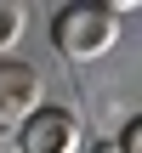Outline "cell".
<instances>
[{
    "label": "cell",
    "mask_w": 142,
    "mask_h": 153,
    "mask_svg": "<svg viewBox=\"0 0 142 153\" xmlns=\"http://www.w3.org/2000/svg\"><path fill=\"white\" fill-rule=\"evenodd\" d=\"M17 148L23 153H80L85 148V125H80L74 108L46 102V108H34V114L17 125Z\"/></svg>",
    "instance_id": "7a4b0ae2"
},
{
    "label": "cell",
    "mask_w": 142,
    "mask_h": 153,
    "mask_svg": "<svg viewBox=\"0 0 142 153\" xmlns=\"http://www.w3.org/2000/svg\"><path fill=\"white\" fill-rule=\"evenodd\" d=\"M120 23H125V6H108V0H74L51 17V45L68 57V62H97L120 45Z\"/></svg>",
    "instance_id": "6da1fadb"
},
{
    "label": "cell",
    "mask_w": 142,
    "mask_h": 153,
    "mask_svg": "<svg viewBox=\"0 0 142 153\" xmlns=\"http://www.w3.org/2000/svg\"><path fill=\"white\" fill-rule=\"evenodd\" d=\"M23 28H28V11L17 0H0V57H11V45L23 40Z\"/></svg>",
    "instance_id": "277c9868"
},
{
    "label": "cell",
    "mask_w": 142,
    "mask_h": 153,
    "mask_svg": "<svg viewBox=\"0 0 142 153\" xmlns=\"http://www.w3.org/2000/svg\"><path fill=\"white\" fill-rule=\"evenodd\" d=\"M34 108H46V79L23 57H0V131H17Z\"/></svg>",
    "instance_id": "3957f363"
},
{
    "label": "cell",
    "mask_w": 142,
    "mask_h": 153,
    "mask_svg": "<svg viewBox=\"0 0 142 153\" xmlns=\"http://www.w3.org/2000/svg\"><path fill=\"white\" fill-rule=\"evenodd\" d=\"M137 136H142V125L131 119V125L120 131V142H114V153H142V142H137Z\"/></svg>",
    "instance_id": "5b68a950"
}]
</instances>
